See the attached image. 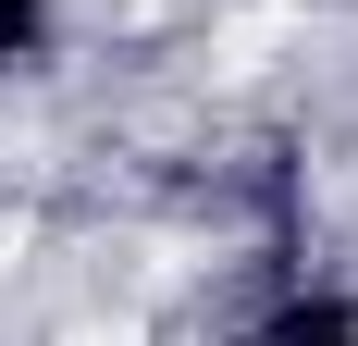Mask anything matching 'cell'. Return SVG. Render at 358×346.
I'll return each instance as SVG.
<instances>
[{"label":"cell","instance_id":"cell-1","mask_svg":"<svg viewBox=\"0 0 358 346\" xmlns=\"http://www.w3.org/2000/svg\"><path fill=\"white\" fill-rule=\"evenodd\" d=\"M248 346H358V310H334V297H296V310H272Z\"/></svg>","mask_w":358,"mask_h":346},{"label":"cell","instance_id":"cell-2","mask_svg":"<svg viewBox=\"0 0 358 346\" xmlns=\"http://www.w3.org/2000/svg\"><path fill=\"white\" fill-rule=\"evenodd\" d=\"M50 50V0H0V62H37Z\"/></svg>","mask_w":358,"mask_h":346}]
</instances>
